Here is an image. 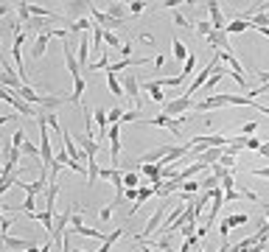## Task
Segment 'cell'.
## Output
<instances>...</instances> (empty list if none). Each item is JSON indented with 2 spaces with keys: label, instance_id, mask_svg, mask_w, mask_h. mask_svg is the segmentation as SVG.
I'll return each mask as SVG.
<instances>
[{
  "label": "cell",
  "instance_id": "obj_48",
  "mask_svg": "<svg viewBox=\"0 0 269 252\" xmlns=\"http://www.w3.org/2000/svg\"><path fill=\"white\" fill-rule=\"evenodd\" d=\"M140 252H157L154 247H149V244H140Z\"/></svg>",
  "mask_w": 269,
  "mask_h": 252
},
{
  "label": "cell",
  "instance_id": "obj_25",
  "mask_svg": "<svg viewBox=\"0 0 269 252\" xmlns=\"http://www.w3.org/2000/svg\"><path fill=\"white\" fill-rule=\"evenodd\" d=\"M123 112H126V109H121V107H113V109H107V121H110V126H113V123H121Z\"/></svg>",
  "mask_w": 269,
  "mask_h": 252
},
{
  "label": "cell",
  "instance_id": "obj_35",
  "mask_svg": "<svg viewBox=\"0 0 269 252\" xmlns=\"http://www.w3.org/2000/svg\"><path fill=\"white\" fill-rule=\"evenodd\" d=\"M177 233L183 235V238H191V235H196V224H185V227H180Z\"/></svg>",
  "mask_w": 269,
  "mask_h": 252
},
{
  "label": "cell",
  "instance_id": "obj_4",
  "mask_svg": "<svg viewBox=\"0 0 269 252\" xmlns=\"http://www.w3.org/2000/svg\"><path fill=\"white\" fill-rule=\"evenodd\" d=\"M121 87H123V98H132L135 101V109L140 112V84H138V76H135V70H129V73H123V78H121Z\"/></svg>",
  "mask_w": 269,
  "mask_h": 252
},
{
  "label": "cell",
  "instance_id": "obj_8",
  "mask_svg": "<svg viewBox=\"0 0 269 252\" xmlns=\"http://www.w3.org/2000/svg\"><path fill=\"white\" fill-rule=\"evenodd\" d=\"M62 53H65V65H68L70 78L84 76V73H81V68H78V62H76V53H73V48H70V39H62Z\"/></svg>",
  "mask_w": 269,
  "mask_h": 252
},
{
  "label": "cell",
  "instance_id": "obj_23",
  "mask_svg": "<svg viewBox=\"0 0 269 252\" xmlns=\"http://www.w3.org/2000/svg\"><path fill=\"white\" fill-rule=\"evenodd\" d=\"M140 174L138 171H126V174H123V188H140Z\"/></svg>",
  "mask_w": 269,
  "mask_h": 252
},
{
  "label": "cell",
  "instance_id": "obj_17",
  "mask_svg": "<svg viewBox=\"0 0 269 252\" xmlns=\"http://www.w3.org/2000/svg\"><path fill=\"white\" fill-rule=\"evenodd\" d=\"M247 28H250V23H247V20H230V23H227L225 26V34H241V31H247Z\"/></svg>",
  "mask_w": 269,
  "mask_h": 252
},
{
  "label": "cell",
  "instance_id": "obj_34",
  "mask_svg": "<svg viewBox=\"0 0 269 252\" xmlns=\"http://www.w3.org/2000/svg\"><path fill=\"white\" fill-rule=\"evenodd\" d=\"M238 199H244V193L238 191V188H233V191L225 193V202H227V205H230V202H238Z\"/></svg>",
  "mask_w": 269,
  "mask_h": 252
},
{
  "label": "cell",
  "instance_id": "obj_30",
  "mask_svg": "<svg viewBox=\"0 0 269 252\" xmlns=\"http://www.w3.org/2000/svg\"><path fill=\"white\" fill-rule=\"evenodd\" d=\"M20 210L31 216V213H34V210H37V196H28V193H26V199H23V208H20Z\"/></svg>",
  "mask_w": 269,
  "mask_h": 252
},
{
  "label": "cell",
  "instance_id": "obj_33",
  "mask_svg": "<svg viewBox=\"0 0 269 252\" xmlns=\"http://www.w3.org/2000/svg\"><path fill=\"white\" fill-rule=\"evenodd\" d=\"M255 129H258V121H250V123H244V126H241V135H244V138H252Z\"/></svg>",
  "mask_w": 269,
  "mask_h": 252
},
{
  "label": "cell",
  "instance_id": "obj_26",
  "mask_svg": "<svg viewBox=\"0 0 269 252\" xmlns=\"http://www.w3.org/2000/svg\"><path fill=\"white\" fill-rule=\"evenodd\" d=\"M104 42L113 48V51H121V39H118V34H113V31H104Z\"/></svg>",
  "mask_w": 269,
  "mask_h": 252
},
{
  "label": "cell",
  "instance_id": "obj_47",
  "mask_svg": "<svg viewBox=\"0 0 269 252\" xmlns=\"http://www.w3.org/2000/svg\"><path fill=\"white\" fill-rule=\"evenodd\" d=\"M177 6H180L177 0H165V3H163V9H177Z\"/></svg>",
  "mask_w": 269,
  "mask_h": 252
},
{
  "label": "cell",
  "instance_id": "obj_20",
  "mask_svg": "<svg viewBox=\"0 0 269 252\" xmlns=\"http://www.w3.org/2000/svg\"><path fill=\"white\" fill-rule=\"evenodd\" d=\"M81 96H84V76L73 78V96H68V101H78L81 104Z\"/></svg>",
  "mask_w": 269,
  "mask_h": 252
},
{
  "label": "cell",
  "instance_id": "obj_39",
  "mask_svg": "<svg viewBox=\"0 0 269 252\" xmlns=\"http://www.w3.org/2000/svg\"><path fill=\"white\" fill-rule=\"evenodd\" d=\"M219 233H222V238H227V235H230V224H227V218H222V221H219Z\"/></svg>",
  "mask_w": 269,
  "mask_h": 252
},
{
  "label": "cell",
  "instance_id": "obj_9",
  "mask_svg": "<svg viewBox=\"0 0 269 252\" xmlns=\"http://www.w3.org/2000/svg\"><path fill=\"white\" fill-rule=\"evenodd\" d=\"M208 6V14H210V26H213V31H225V14H222V6H219L216 0H210V3H205Z\"/></svg>",
  "mask_w": 269,
  "mask_h": 252
},
{
  "label": "cell",
  "instance_id": "obj_18",
  "mask_svg": "<svg viewBox=\"0 0 269 252\" xmlns=\"http://www.w3.org/2000/svg\"><path fill=\"white\" fill-rule=\"evenodd\" d=\"M171 53L177 56V62H185V59H188V48L183 45V39H180V36H174V42H171Z\"/></svg>",
  "mask_w": 269,
  "mask_h": 252
},
{
  "label": "cell",
  "instance_id": "obj_40",
  "mask_svg": "<svg viewBox=\"0 0 269 252\" xmlns=\"http://www.w3.org/2000/svg\"><path fill=\"white\" fill-rule=\"evenodd\" d=\"M11 11H14V3H0V17H6Z\"/></svg>",
  "mask_w": 269,
  "mask_h": 252
},
{
  "label": "cell",
  "instance_id": "obj_15",
  "mask_svg": "<svg viewBox=\"0 0 269 252\" xmlns=\"http://www.w3.org/2000/svg\"><path fill=\"white\" fill-rule=\"evenodd\" d=\"M28 247H34V241H23V238H11L9 233H6V238H3V250H28Z\"/></svg>",
  "mask_w": 269,
  "mask_h": 252
},
{
  "label": "cell",
  "instance_id": "obj_46",
  "mask_svg": "<svg viewBox=\"0 0 269 252\" xmlns=\"http://www.w3.org/2000/svg\"><path fill=\"white\" fill-rule=\"evenodd\" d=\"M258 154L269 157V140H264V143H261V148H258Z\"/></svg>",
  "mask_w": 269,
  "mask_h": 252
},
{
  "label": "cell",
  "instance_id": "obj_13",
  "mask_svg": "<svg viewBox=\"0 0 269 252\" xmlns=\"http://www.w3.org/2000/svg\"><path fill=\"white\" fill-rule=\"evenodd\" d=\"M93 28H96V23H90V17H76L68 23V31H78V34H87Z\"/></svg>",
  "mask_w": 269,
  "mask_h": 252
},
{
  "label": "cell",
  "instance_id": "obj_43",
  "mask_svg": "<svg viewBox=\"0 0 269 252\" xmlns=\"http://www.w3.org/2000/svg\"><path fill=\"white\" fill-rule=\"evenodd\" d=\"M121 53L126 56V59H129V53H132V39H126V42L121 45Z\"/></svg>",
  "mask_w": 269,
  "mask_h": 252
},
{
  "label": "cell",
  "instance_id": "obj_22",
  "mask_svg": "<svg viewBox=\"0 0 269 252\" xmlns=\"http://www.w3.org/2000/svg\"><path fill=\"white\" fill-rule=\"evenodd\" d=\"M107 14H110L113 20H121V23H123V14H126V3H113V6L107 9Z\"/></svg>",
  "mask_w": 269,
  "mask_h": 252
},
{
  "label": "cell",
  "instance_id": "obj_37",
  "mask_svg": "<svg viewBox=\"0 0 269 252\" xmlns=\"http://www.w3.org/2000/svg\"><path fill=\"white\" fill-rule=\"evenodd\" d=\"M174 23H177L180 28H191V23H188V20H185L183 14H180V11H174Z\"/></svg>",
  "mask_w": 269,
  "mask_h": 252
},
{
  "label": "cell",
  "instance_id": "obj_3",
  "mask_svg": "<svg viewBox=\"0 0 269 252\" xmlns=\"http://www.w3.org/2000/svg\"><path fill=\"white\" fill-rule=\"evenodd\" d=\"M219 65H222V62H219V53H216V56H213V59H210L208 65H205V68H202L199 73H196V78L191 81V87L185 90V96H188V98H193V96H196V93H199V90L205 87V81L210 78V73H213V70H216Z\"/></svg>",
  "mask_w": 269,
  "mask_h": 252
},
{
  "label": "cell",
  "instance_id": "obj_38",
  "mask_svg": "<svg viewBox=\"0 0 269 252\" xmlns=\"http://www.w3.org/2000/svg\"><path fill=\"white\" fill-rule=\"evenodd\" d=\"M113 205H107V208H101V213H98V216H101V221H110V216H113Z\"/></svg>",
  "mask_w": 269,
  "mask_h": 252
},
{
  "label": "cell",
  "instance_id": "obj_12",
  "mask_svg": "<svg viewBox=\"0 0 269 252\" xmlns=\"http://www.w3.org/2000/svg\"><path fill=\"white\" fill-rule=\"evenodd\" d=\"M168 151H171V146H157V148H152V151H146V154H140L138 163H154V160L160 163Z\"/></svg>",
  "mask_w": 269,
  "mask_h": 252
},
{
  "label": "cell",
  "instance_id": "obj_14",
  "mask_svg": "<svg viewBox=\"0 0 269 252\" xmlns=\"http://www.w3.org/2000/svg\"><path fill=\"white\" fill-rule=\"evenodd\" d=\"M93 121H96V126H98V132H101V135H107V132H110V121H107V109L96 107V109H93Z\"/></svg>",
  "mask_w": 269,
  "mask_h": 252
},
{
  "label": "cell",
  "instance_id": "obj_45",
  "mask_svg": "<svg viewBox=\"0 0 269 252\" xmlns=\"http://www.w3.org/2000/svg\"><path fill=\"white\" fill-rule=\"evenodd\" d=\"M138 39H140V42H146V45H154V36H152V34H140Z\"/></svg>",
  "mask_w": 269,
  "mask_h": 252
},
{
  "label": "cell",
  "instance_id": "obj_21",
  "mask_svg": "<svg viewBox=\"0 0 269 252\" xmlns=\"http://www.w3.org/2000/svg\"><path fill=\"white\" fill-rule=\"evenodd\" d=\"M149 6H152V3H146V0H132V3H126V11H132V14L138 17V14H143Z\"/></svg>",
  "mask_w": 269,
  "mask_h": 252
},
{
  "label": "cell",
  "instance_id": "obj_27",
  "mask_svg": "<svg viewBox=\"0 0 269 252\" xmlns=\"http://www.w3.org/2000/svg\"><path fill=\"white\" fill-rule=\"evenodd\" d=\"M42 118H45V123H48V126L56 132V135H62V123H59V118H56V115H53V112L45 115V112H42Z\"/></svg>",
  "mask_w": 269,
  "mask_h": 252
},
{
  "label": "cell",
  "instance_id": "obj_28",
  "mask_svg": "<svg viewBox=\"0 0 269 252\" xmlns=\"http://www.w3.org/2000/svg\"><path fill=\"white\" fill-rule=\"evenodd\" d=\"M193 68H196V56H193V53H188V59H185V65H183V73H180V76H191L193 73Z\"/></svg>",
  "mask_w": 269,
  "mask_h": 252
},
{
  "label": "cell",
  "instance_id": "obj_31",
  "mask_svg": "<svg viewBox=\"0 0 269 252\" xmlns=\"http://www.w3.org/2000/svg\"><path fill=\"white\" fill-rule=\"evenodd\" d=\"M193 31H196V34H199V36H208L210 31H213V26H210L208 20H199V23L193 26Z\"/></svg>",
  "mask_w": 269,
  "mask_h": 252
},
{
  "label": "cell",
  "instance_id": "obj_44",
  "mask_svg": "<svg viewBox=\"0 0 269 252\" xmlns=\"http://www.w3.org/2000/svg\"><path fill=\"white\" fill-rule=\"evenodd\" d=\"M252 174H255V177H264V180H269V168H252Z\"/></svg>",
  "mask_w": 269,
  "mask_h": 252
},
{
  "label": "cell",
  "instance_id": "obj_10",
  "mask_svg": "<svg viewBox=\"0 0 269 252\" xmlns=\"http://www.w3.org/2000/svg\"><path fill=\"white\" fill-rule=\"evenodd\" d=\"M53 36V28H45L42 34H37V42H34V51H31V56L34 59H42L45 53H48V39Z\"/></svg>",
  "mask_w": 269,
  "mask_h": 252
},
{
  "label": "cell",
  "instance_id": "obj_6",
  "mask_svg": "<svg viewBox=\"0 0 269 252\" xmlns=\"http://www.w3.org/2000/svg\"><path fill=\"white\" fill-rule=\"evenodd\" d=\"M193 104H196L193 98L180 96L177 101H168V104H165V115H168V118H180V115H188V112L193 109Z\"/></svg>",
  "mask_w": 269,
  "mask_h": 252
},
{
  "label": "cell",
  "instance_id": "obj_11",
  "mask_svg": "<svg viewBox=\"0 0 269 252\" xmlns=\"http://www.w3.org/2000/svg\"><path fill=\"white\" fill-rule=\"evenodd\" d=\"M152 196H154V188H152V185H140V188H138V199H135V205L129 208V216H135V213L143 208V202L152 199Z\"/></svg>",
  "mask_w": 269,
  "mask_h": 252
},
{
  "label": "cell",
  "instance_id": "obj_7",
  "mask_svg": "<svg viewBox=\"0 0 269 252\" xmlns=\"http://www.w3.org/2000/svg\"><path fill=\"white\" fill-rule=\"evenodd\" d=\"M90 14H93V20H96V26H98V28H104V31H107V28H113V34H115L118 28H123L121 20H113L110 14H107V11L96 9V6H90Z\"/></svg>",
  "mask_w": 269,
  "mask_h": 252
},
{
  "label": "cell",
  "instance_id": "obj_24",
  "mask_svg": "<svg viewBox=\"0 0 269 252\" xmlns=\"http://www.w3.org/2000/svg\"><path fill=\"white\" fill-rule=\"evenodd\" d=\"M225 218H227V224H230V230H233V227H244L247 221H250L247 213H233V216H225Z\"/></svg>",
  "mask_w": 269,
  "mask_h": 252
},
{
  "label": "cell",
  "instance_id": "obj_41",
  "mask_svg": "<svg viewBox=\"0 0 269 252\" xmlns=\"http://www.w3.org/2000/svg\"><path fill=\"white\" fill-rule=\"evenodd\" d=\"M219 165H225V168H230V165H235V157H230V154H222Z\"/></svg>",
  "mask_w": 269,
  "mask_h": 252
},
{
  "label": "cell",
  "instance_id": "obj_2",
  "mask_svg": "<svg viewBox=\"0 0 269 252\" xmlns=\"http://www.w3.org/2000/svg\"><path fill=\"white\" fill-rule=\"evenodd\" d=\"M135 123H146V126H163V129H168L177 140H183V123L177 121V118H168V115H157V118H138Z\"/></svg>",
  "mask_w": 269,
  "mask_h": 252
},
{
  "label": "cell",
  "instance_id": "obj_5",
  "mask_svg": "<svg viewBox=\"0 0 269 252\" xmlns=\"http://www.w3.org/2000/svg\"><path fill=\"white\" fill-rule=\"evenodd\" d=\"M107 138H110V160H113V168L121 165V123H113L110 132H107Z\"/></svg>",
  "mask_w": 269,
  "mask_h": 252
},
{
  "label": "cell",
  "instance_id": "obj_36",
  "mask_svg": "<svg viewBox=\"0 0 269 252\" xmlns=\"http://www.w3.org/2000/svg\"><path fill=\"white\" fill-rule=\"evenodd\" d=\"M138 121V109H129V112H123V118H121V123H135Z\"/></svg>",
  "mask_w": 269,
  "mask_h": 252
},
{
  "label": "cell",
  "instance_id": "obj_29",
  "mask_svg": "<svg viewBox=\"0 0 269 252\" xmlns=\"http://www.w3.org/2000/svg\"><path fill=\"white\" fill-rule=\"evenodd\" d=\"M26 129H23V126H17V129H14V138H11V146H14V148H20V146H23V143H26Z\"/></svg>",
  "mask_w": 269,
  "mask_h": 252
},
{
  "label": "cell",
  "instance_id": "obj_42",
  "mask_svg": "<svg viewBox=\"0 0 269 252\" xmlns=\"http://www.w3.org/2000/svg\"><path fill=\"white\" fill-rule=\"evenodd\" d=\"M123 199H138V188H126V191H123Z\"/></svg>",
  "mask_w": 269,
  "mask_h": 252
},
{
  "label": "cell",
  "instance_id": "obj_19",
  "mask_svg": "<svg viewBox=\"0 0 269 252\" xmlns=\"http://www.w3.org/2000/svg\"><path fill=\"white\" fill-rule=\"evenodd\" d=\"M31 218H37L39 224H45V230H53V213H48V210H34Z\"/></svg>",
  "mask_w": 269,
  "mask_h": 252
},
{
  "label": "cell",
  "instance_id": "obj_1",
  "mask_svg": "<svg viewBox=\"0 0 269 252\" xmlns=\"http://www.w3.org/2000/svg\"><path fill=\"white\" fill-rule=\"evenodd\" d=\"M168 208H171V205H160V208H157L154 213L149 216L146 227H143L140 233H135V238H132V247H135V244H146L149 238H152V235L160 230V224H163V218H165V213H168Z\"/></svg>",
  "mask_w": 269,
  "mask_h": 252
},
{
  "label": "cell",
  "instance_id": "obj_32",
  "mask_svg": "<svg viewBox=\"0 0 269 252\" xmlns=\"http://www.w3.org/2000/svg\"><path fill=\"white\" fill-rule=\"evenodd\" d=\"M180 193H199V180H188V182H183Z\"/></svg>",
  "mask_w": 269,
  "mask_h": 252
},
{
  "label": "cell",
  "instance_id": "obj_16",
  "mask_svg": "<svg viewBox=\"0 0 269 252\" xmlns=\"http://www.w3.org/2000/svg\"><path fill=\"white\" fill-rule=\"evenodd\" d=\"M143 90H146L149 96H152V101H157V104H160V101H163V87H157V81L154 78H149V81H143Z\"/></svg>",
  "mask_w": 269,
  "mask_h": 252
}]
</instances>
